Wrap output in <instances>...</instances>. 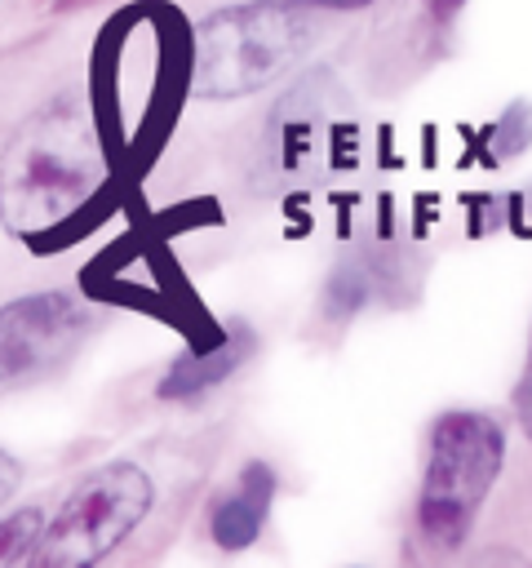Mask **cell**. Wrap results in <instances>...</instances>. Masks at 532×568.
Masks as SVG:
<instances>
[{
  "label": "cell",
  "instance_id": "cell-10",
  "mask_svg": "<svg viewBox=\"0 0 532 568\" xmlns=\"http://www.w3.org/2000/svg\"><path fill=\"white\" fill-rule=\"evenodd\" d=\"M514 413H519V426H523L528 439H532V351H528L523 377H519V386H514Z\"/></svg>",
  "mask_w": 532,
  "mask_h": 568
},
{
  "label": "cell",
  "instance_id": "cell-3",
  "mask_svg": "<svg viewBox=\"0 0 532 568\" xmlns=\"http://www.w3.org/2000/svg\"><path fill=\"white\" fill-rule=\"evenodd\" d=\"M505 462V426L488 413L457 408L430 426L417 532L434 550H457Z\"/></svg>",
  "mask_w": 532,
  "mask_h": 568
},
{
  "label": "cell",
  "instance_id": "cell-7",
  "mask_svg": "<svg viewBox=\"0 0 532 568\" xmlns=\"http://www.w3.org/2000/svg\"><path fill=\"white\" fill-rule=\"evenodd\" d=\"M248 355H253V333L244 324H226L222 342L191 351V355H177L168 364V373L160 377V399H200L204 390L222 386Z\"/></svg>",
  "mask_w": 532,
  "mask_h": 568
},
{
  "label": "cell",
  "instance_id": "cell-12",
  "mask_svg": "<svg viewBox=\"0 0 532 568\" xmlns=\"http://www.w3.org/2000/svg\"><path fill=\"white\" fill-rule=\"evenodd\" d=\"M293 4H315V9H368L372 0H293Z\"/></svg>",
  "mask_w": 532,
  "mask_h": 568
},
{
  "label": "cell",
  "instance_id": "cell-1",
  "mask_svg": "<svg viewBox=\"0 0 532 568\" xmlns=\"http://www.w3.org/2000/svg\"><path fill=\"white\" fill-rule=\"evenodd\" d=\"M102 182L106 155L89 115L53 102L31 115L0 155V222L35 248L58 244Z\"/></svg>",
  "mask_w": 532,
  "mask_h": 568
},
{
  "label": "cell",
  "instance_id": "cell-11",
  "mask_svg": "<svg viewBox=\"0 0 532 568\" xmlns=\"http://www.w3.org/2000/svg\"><path fill=\"white\" fill-rule=\"evenodd\" d=\"M18 484H22V466L13 462V453H4V448H0V506L18 493Z\"/></svg>",
  "mask_w": 532,
  "mask_h": 568
},
{
  "label": "cell",
  "instance_id": "cell-5",
  "mask_svg": "<svg viewBox=\"0 0 532 568\" xmlns=\"http://www.w3.org/2000/svg\"><path fill=\"white\" fill-rule=\"evenodd\" d=\"M89 328V311L58 288L27 293L0 306V386L22 382L49 364H58L80 333Z\"/></svg>",
  "mask_w": 532,
  "mask_h": 568
},
{
  "label": "cell",
  "instance_id": "cell-8",
  "mask_svg": "<svg viewBox=\"0 0 532 568\" xmlns=\"http://www.w3.org/2000/svg\"><path fill=\"white\" fill-rule=\"evenodd\" d=\"M368 302V271L359 262H341L324 284V311L328 320H350Z\"/></svg>",
  "mask_w": 532,
  "mask_h": 568
},
{
  "label": "cell",
  "instance_id": "cell-13",
  "mask_svg": "<svg viewBox=\"0 0 532 568\" xmlns=\"http://www.w3.org/2000/svg\"><path fill=\"white\" fill-rule=\"evenodd\" d=\"M49 4H89V0H49Z\"/></svg>",
  "mask_w": 532,
  "mask_h": 568
},
{
  "label": "cell",
  "instance_id": "cell-9",
  "mask_svg": "<svg viewBox=\"0 0 532 568\" xmlns=\"http://www.w3.org/2000/svg\"><path fill=\"white\" fill-rule=\"evenodd\" d=\"M40 528H44V515L35 506L27 510H13L0 519V564H18L31 555V546L40 541Z\"/></svg>",
  "mask_w": 532,
  "mask_h": 568
},
{
  "label": "cell",
  "instance_id": "cell-2",
  "mask_svg": "<svg viewBox=\"0 0 532 568\" xmlns=\"http://www.w3.org/2000/svg\"><path fill=\"white\" fill-rule=\"evenodd\" d=\"M315 22L293 0H248L208 13L195 27L191 93L208 102L257 93L306 58Z\"/></svg>",
  "mask_w": 532,
  "mask_h": 568
},
{
  "label": "cell",
  "instance_id": "cell-6",
  "mask_svg": "<svg viewBox=\"0 0 532 568\" xmlns=\"http://www.w3.org/2000/svg\"><path fill=\"white\" fill-rule=\"evenodd\" d=\"M270 501H275V470L266 462H248L239 470V484L217 497L213 515H208V532L222 550H244L257 541V532L266 528V515H270Z\"/></svg>",
  "mask_w": 532,
  "mask_h": 568
},
{
  "label": "cell",
  "instance_id": "cell-4",
  "mask_svg": "<svg viewBox=\"0 0 532 568\" xmlns=\"http://www.w3.org/2000/svg\"><path fill=\"white\" fill-rule=\"evenodd\" d=\"M155 484L137 462H106L89 470L58 515L40 528V541L31 546V564L40 568H84L111 555L151 510Z\"/></svg>",
  "mask_w": 532,
  "mask_h": 568
}]
</instances>
